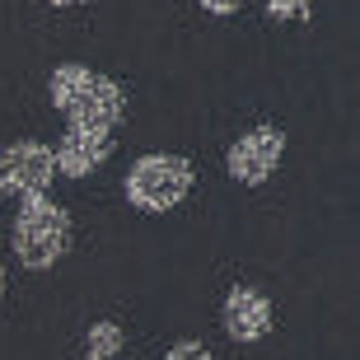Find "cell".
Returning a JSON list of instances; mask_svg holds the SVG:
<instances>
[{
    "mask_svg": "<svg viewBox=\"0 0 360 360\" xmlns=\"http://www.w3.org/2000/svg\"><path fill=\"white\" fill-rule=\"evenodd\" d=\"M47 98L66 122L80 127H112L127 117V89L103 70H89L80 61H61L47 80Z\"/></svg>",
    "mask_w": 360,
    "mask_h": 360,
    "instance_id": "6da1fadb",
    "label": "cell"
},
{
    "mask_svg": "<svg viewBox=\"0 0 360 360\" xmlns=\"http://www.w3.org/2000/svg\"><path fill=\"white\" fill-rule=\"evenodd\" d=\"M70 239H75L70 211L61 201H52V192L19 197L14 225H10V248H14V262H19V267H28V271L56 267V262L70 253Z\"/></svg>",
    "mask_w": 360,
    "mask_h": 360,
    "instance_id": "7a4b0ae2",
    "label": "cell"
},
{
    "mask_svg": "<svg viewBox=\"0 0 360 360\" xmlns=\"http://www.w3.org/2000/svg\"><path fill=\"white\" fill-rule=\"evenodd\" d=\"M192 178L197 174H192V160H187V155L150 150V155L131 160V169L122 178V192H127V206H131V211L164 215L192 192Z\"/></svg>",
    "mask_w": 360,
    "mask_h": 360,
    "instance_id": "3957f363",
    "label": "cell"
},
{
    "mask_svg": "<svg viewBox=\"0 0 360 360\" xmlns=\"http://www.w3.org/2000/svg\"><path fill=\"white\" fill-rule=\"evenodd\" d=\"M52 178H61L56 146L42 141H14L0 150V192L5 197H33V192H52Z\"/></svg>",
    "mask_w": 360,
    "mask_h": 360,
    "instance_id": "277c9868",
    "label": "cell"
},
{
    "mask_svg": "<svg viewBox=\"0 0 360 360\" xmlns=\"http://www.w3.org/2000/svg\"><path fill=\"white\" fill-rule=\"evenodd\" d=\"M285 160V131L281 127H253L243 131L225 155V169L239 187H262Z\"/></svg>",
    "mask_w": 360,
    "mask_h": 360,
    "instance_id": "5b68a950",
    "label": "cell"
},
{
    "mask_svg": "<svg viewBox=\"0 0 360 360\" xmlns=\"http://www.w3.org/2000/svg\"><path fill=\"white\" fill-rule=\"evenodd\" d=\"M112 146H117L112 127H80V122H66V131H61V141H56L61 178H89L94 169L108 164Z\"/></svg>",
    "mask_w": 360,
    "mask_h": 360,
    "instance_id": "8992f818",
    "label": "cell"
},
{
    "mask_svg": "<svg viewBox=\"0 0 360 360\" xmlns=\"http://www.w3.org/2000/svg\"><path fill=\"white\" fill-rule=\"evenodd\" d=\"M220 323H225L229 342H262L276 328V309L257 285H229L225 304H220Z\"/></svg>",
    "mask_w": 360,
    "mask_h": 360,
    "instance_id": "52a82bcc",
    "label": "cell"
},
{
    "mask_svg": "<svg viewBox=\"0 0 360 360\" xmlns=\"http://www.w3.org/2000/svg\"><path fill=\"white\" fill-rule=\"evenodd\" d=\"M122 347H127V333L112 319L89 323V333H84V360H117Z\"/></svg>",
    "mask_w": 360,
    "mask_h": 360,
    "instance_id": "ba28073f",
    "label": "cell"
},
{
    "mask_svg": "<svg viewBox=\"0 0 360 360\" xmlns=\"http://www.w3.org/2000/svg\"><path fill=\"white\" fill-rule=\"evenodd\" d=\"M267 14L276 24H304L314 14V0H267Z\"/></svg>",
    "mask_w": 360,
    "mask_h": 360,
    "instance_id": "9c48e42d",
    "label": "cell"
},
{
    "mask_svg": "<svg viewBox=\"0 0 360 360\" xmlns=\"http://www.w3.org/2000/svg\"><path fill=\"white\" fill-rule=\"evenodd\" d=\"M160 360H215V356H211L206 347H201V342H192V337H183V342H174V347L164 351Z\"/></svg>",
    "mask_w": 360,
    "mask_h": 360,
    "instance_id": "30bf717a",
    "label": "cell"
},
{
    "mask_svg": "<svg viewBox=\"0 0 360 360\" xmlns=\"http://www.w3.org/2000/svg\"><path fill=\"white\" fill-rule=\"evenodd\" d=\"M201 10L215 14V19H229V14H239V10H243V0H201Z\"/></svg>",
    "mask_w": 360,
    "mask_h": 360,
    "instance_id": "8fae6325",
    "label": "cell"
},
{
    "mask_svg": "<svg viewBox=\"0 0 360 360\" xmlns=\"http://www.w3.org/2000/svg\"><path fill=\"white\" fill-rule=\"evenodd\" d=\"M47 5H56V10H75V5H84V0H47Z\"/></svg>",
    "mask_w": 360,
    "mask_h": 360,
    "instance_id": "7c38bea8",
    "label": "cell"
},
{
    "mask_svg": "<svg viewBox=\"0 0 360 360\" xmlns=\"http://www.w3.org/2000/svg\"><path fill=\"white\" fill-rule=\"evenodd\" d=\"M0 295H5V267H0Z\"/></svg>",
    "mask_w": 360,
    "mask_h": 360,
    "instance_id": "4fadbf2b",
    "label": "cell"
}]
</instances>
